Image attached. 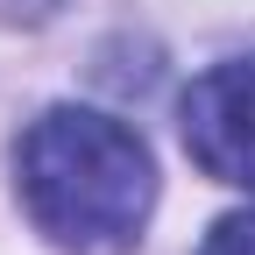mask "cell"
I'll list each match as a JSON object with an SVG mask.
<instances>
[{
  "label": "cell",
  "instance_id": "1",
  "mask_svg": "<svg viewBox=\"0 0 255 255\" xmlns=\"http://www.w3.org/2000/svg\"><path fill=\"white\" fill-rule=\"evenodd\" d=\"M28 220L71 255H121L135 248L156 206V163L142 135L92 107H50L28 121L14 149Z\"/></svg>",
  "mask_w": 255,
  "mask_h": 255
},
{
  "label": "cell",
  "instance_id": "2",
  "mask_svg": "<svg viewBox=\"0 0 255 255\" xmlns=\"http://www.w3.org/2000/svg\"><path fill=\"white\" fill-rule=\"evenodd\" d=\"M177 128H184V156L206 177L255 191V57L206 64L184 85Z\"/></svg>",
  "mask_w": 255,
  "mask_h": 255
},
{
  "label": "cell",
  "instance_id": "3",
  "mask_svg": "<svg viewBox=\"0 0 255 255\" xmlns=\"http://www.w3.org/2000/svg\"><path fill=\"white\" fill-rule=\"evenodd\" d=\"M199 255H255V213H227V220L206 234Z\"/></svg>",
  "mask_w": 255,
  "mask_h": 255
},
{
  "label": "cell",
  "instance_id": "4",
  "mask_svg": "<svg viewBox=\"0 0 255 255\" xmlns=\"http://www.w3.org/2000/svg\"><path fill=\"white\" fill-rule=\"evenodd\" d=\"M0 7H7L14 21H43V14H57L64 0H0Z\"/></svg>",
  "mask_w": 255,
  "mask_h": 255
}]
</instances>
